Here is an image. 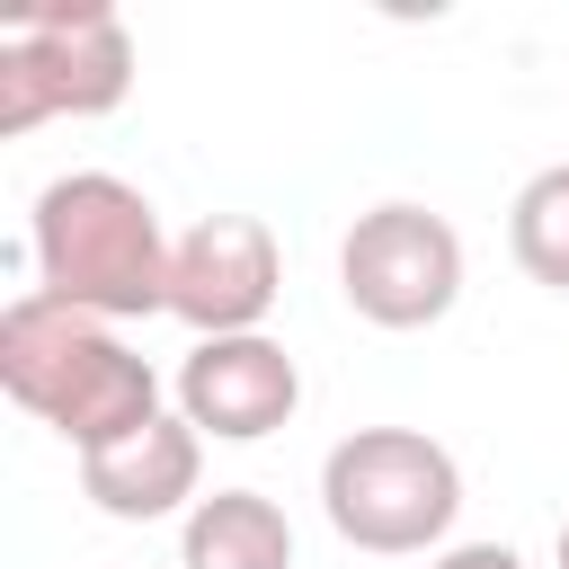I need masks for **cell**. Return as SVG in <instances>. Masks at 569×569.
Returning a JSON list of instances; mask_svg holds the SVG:
<instances>
[{
	"mask_svg": "<svg viewBox=\"0 0 569 569\" xmlns=\"http://www.w3.org/2000/svg\"><path fill=\"white\" fill-rule=\"evenodd\" d=\"M169 249L178 240L160 231V204L116 169H62L27 204L36 293L107 329L169 311Z\"/></svg>",
	"mask_w": 569,
	"mask_h": 569,
	"instance_id": "obj_1",
	"label": "cell"
},
{
	"mask_svg": "<svg viewBox=\"0 0 569 569\" xmlns=\"http://www.w3.org/2000/svg\"><path fill=\"white\" fill-rule=\"evenodd\" d=\"M0 391L53 427L71 453H107L133 427L160 418V373L151 356H133L107 320H80L62 302H44L36 284L0 311Z\"/></svg>",
	"mask_w": 569,
	"mask_h": 569,
	"instance_id": "obj_2",
	"label": "cell"
},
{
	"mask_svg": "<svg viewBox=\"0 0 569 569\" xmlns=\"http://www.w3.org/2000/svg\"><path fill=\"white\" fill-rule=\"evenodd\" d=\"M320 507H329V533L373 560L445 551L462 516V462L427 427H356L320 453Z\"/></svg>",
	"mask_w": 569,
	"mask_h": 569,
	"instance_id": "obj_3",
	"label": "cell"
},
{
	"mask_svg": "<svg viewBox=\"0 0 569 569\" xmlns=\"http://www.w3.org/2000/svg\"><path fill=\"white\" fill-rule=\"evenodd\" d=\"M124 89H133V27L107 0L0 27V133H36L53 116H116Z\"/></svg>",
	"mask_w": 569,
	"mask_h": 569,
	"instance_id": "obj_4",
	"label": "cell"
},
{
	"mask_svg": "<svg viewBox=\"0 0 569 569\" xmlns=\"http://www.w3.org/2000/svg\"><path fill=\"white\" fill-rule=\"evenodd\" d=\"M338 293L373 329H436L462 302V231L427 204H373L338 240Z\"/></svg>",
	"mask_w": 569,
	"mask_h": 569,
	"instance_id": "obj_5",
	"label": "cell"
},
{
	"mask_svg": "<svg viewBox=\"0 0 569 569\" xmlns=\"http://www.w3.org/2000/svg\"><path fill=\"white\" fill-rule=\"evenodd\" d=\"M284 293V249L258 213H204L169 249V320L196 338H258Z\"/></svg>",
	"mask_w": 569,
	"mask_h": 569,
	"instance_id": "obj_6",
	"label": "cell"
},
{
	"mask_svg": "<svg viewBox=\"0 0 569 569\" xmlns=\"http://www.w3.org/2000/svg\"><path fill=\"white\" fill-rule=\"evenodd\" d=\"M302 409V365L284 338H196L178 365V418L213 445H258Z\"/></svg>",
	"mask_w": 569,
	"mask_h": 569,
	"instance_id": "obj_7",
	"label": "cell"
},
{
	"mask_svg": "<svg viewBox=\"0 0 569 569\" xmlns=\"http://www.w3.org/2000/svg\"><path fill=\"white\" fill-rule=\"evenodd\" d=\"M80 498L98 516H116V525H160V516H178V507L204 498V436L178 409H160L124 445L80 453Z\"/></svg>",
	"mask_w": 569,
	"mask_h": 569,
	"instance_id": "obj_8",
	"label": "cell"
},
{
	"mask_svg": "<svg viewBox=\"0 0 569 569\" xmlns=\"http://www.w3.org/2000/svg\"><path fill=\"white\" fill-rule=\"evenodd\" d=\"M178 569H293V525L267 489H213L178 525Z\"/></svg>",
	"mask_w": 569,
	"mask_h": 569,
	"instance_id": "obj_9",
	"label": "cell"
},
{
	"mask_svg": "<svg viewBox=\"0 0 569 569\" xmlns=\"http://www.w3.org/2000/svg\"><path fill=\"white\" fill-rule=\"evenodd\" d=\"M507 249L542 293H569V160L533 169L507 204Z\"/></svg>",
	"mask_w": 569,
	"mask_h": 569,
	"instance_id": "obj_10",
	"label": "cell"
},
{
	"mask_svg": "<svg viewBox=\"0 0 569 569\" xmlns=\"http://www.w3.org/2000/svg\"><path fill=\"white\" fill-rule=\"evenodd\" d=\"M427 569H525V560H516L507 542H445Z\"/></svg>",
	"mask_w": 569,
	"mask_h": 569,
	"instance_id": "obj_11",
	"label": "cell"
},
{
	"mask_svg": "<svg viewBox=\"0 0 569 569\" xmlns=\"http://www.w3.org/2000/svg\"><path fill=\"white\" fill-rule=\"evenodd\" d=\"M551 560H560V569H569V525H560V542H551Z\"/></svg>",
	"mask_w": 569,
	"mask_h": 569,
	"instance_id": "obj_12",
	"label": "cell"
}]
</instances>
